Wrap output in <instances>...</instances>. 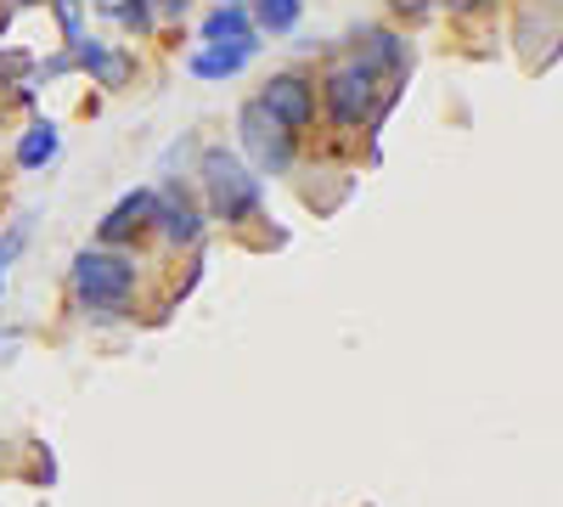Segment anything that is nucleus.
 <instances>
[{
    "instance_id": "2eb2a0df",
    "label": "nucleus",
    "mask_w": 563,
    "mask_h": 507,
    "mask_svg": "<svg viewBox=\"0 0 563 507\" xmlns=\"http://www.w3.org/2000/svg\"><path fill=\"white\" fill-rule=\"evenodd\" d=\"M29 243V220H18L7 238H0V288H7V271H12V260H18V249Z\"/></svg>"
},
{
    "instance_id": "4468645a",
    "label": "nucleus",
    "mask_w": 563,
    "mask_h": 507,
    "mask_svg": "<svg viewBox=\"0 0 563 507\" xmlns=\"http://www.w3.org/2000/svg\"><path fill=\"white\" fill-rule=\"evenodd\" d=\"M52 12H57V23H63V45L85 40V0H52Z\"/></svg>"
},
{
    "instance_id": "423d86ee",
    "label": "nucleus",
    "mask_w": 563,
    "mask_h": 507,
    "mask_svg": "<svg viewBox=\"0 0 563 507\" xmlns=\"http://www.w3.org/2000/svg\"><path fill=\"white\" fill-rule=\"evenodd\" d=\"M153 225L175 243V249H192L203 238V203L180 187V180H169V187L153 192Z\"/></svg>"
},
{
    "instance_id": "39448f33",
    "label": "nucleus",
    "mask_w": 563,
    "mask_h": 507,
    "mask_svg": "<svg viewBox=\"0 0 563 507\" xmlns=\"http://www.w3.org/2000/svg\"><path fill=\"white\" fill-rule=\"evenodd\" d=\"M254 102H260L282 130H288V135H299V130H310V119H316V85H310L305 74H276Z\"/></svg>"
},
{
    "instance_id": "f03ea898",
    "label": "nucleus",
    "mask_w": 563,
    "mask_h": 507,
    "mask_svg": "<svg viewBox=\"0 0 563 507\" xmlns=\"http://www.w3.org/2000/svg\"><path fill=\"white\" fill-rule=\"evenodd\" d=\"M68 288L85 310L97 316H119L135 294V260L119 254V249H79L74 254V271H68Z\"/></svg>"
},
{
    "instance_id": "7ed1b4c3",
    "label": "nucleus",
    "mask_w": 563,
    "mask_h": 507,
    "mask_svg": "<svg viewBox=\"0 0 563 507\" xmlns=\"http://www.w3.org/2000/svg\"><path fill=\"white\" fill-rule=\"evenodd\" d=\"M378 79H384V68L372 63V57H344L333 74H327V113H333V124L339 130H361V124H372L384 113V102H378Z\"/></svg>"
},
{
    "instance_id": "0eeeda50",
    "label": "nucleus",
    "mask_w": 563,
    "mask_h": 507,
    "mask_svg": "<svg viewBox=\"0 0 563 507\" xmlns=\"http://www.w3.org/2000/svg\"><path fill=\"white\" fill-rule=\"evenodd\" d=\"M254 57H260V40L249 34V40H225V45H198L186 68H192L198 79H209V85H225V79H238Z\"/></svg>"
},
{
    "instance_id": "1a4fd4ad",
    "label": "nucleus",
    "mask_w": 563,
    "mask_h": 507,
    "mask_svg": "<svg viewBox=\"0 0 563 507\" xmlns=\"http://www.w3.org/2000/svg\"><path fill=\"white\" fill-rule=\"evenodd\" d=\"M63 52H68L74 68H85L97 85H124V74H130V57L124 52H108L102 40H74V45H63Z\"/></svg>"
},
{
    "instance_id": "9b49d317",
    "label": "nucleus",
    "mask_w": 563,
    "mask_h": 507,
    "mask_svg": "<svg viewBox=\"0 0 563 507\" xmlns=\"http://www.w3.org/2000/svg\"><path fill=\"white\" fill-rule=\"evenodd\" d=\"M57 147H63L57 124H52V119H34V124L18 135V169H45V164L57 158Z\"/></svg>"
},
{
    "instance_id": "9d476101",
    "label": "nucleus",
    "mask_w": 563,
    "mask_h": 507,
    "mask_svg": "<svg viewBox=\"0 0 563 507\" xmlns=\"http://www.w3.org/2000/svg\"><path fill=\"white\" fill-rule=\"evenodd\" d=\"M203 45H225V40H249L254 34V12H249V0H220V7L203 18Z\"/></svg>"
},
{
    "instance_id": "f257e3e1",
    "label": "nucleus",
    "mask_w": 563,
    "mask_h": 507,
    "mask_svg": "<svg viewBox=\"0 0 563 507\" xmlns=\"http://www.w3.org/2000/svg\"><path fill=\"white\" fill-rule=\"evenodd\" d=\"M198 175H203V214H214V220H225V225H249V220H260V209H265V187H260V175L231 153V147H203V164H198Z\"/></svg>"
},
{
    "instance_id": "20e7f679",
    "label": "nucleus",
    "mask_w": 563,
    "mask_h": 507,
    "mask_svg": "<svg viewBox=\"0 0 563 507\" xmlns=\"http://www.w3.org/2000/svg\"><path fill=\"white\" fill-rule=\"evenodd\" d=\"M238 135H243V153H249V169H254V175H288V169H294L299 135H288L260 102H243Z\"/></svg>"
},
{
    "instance_id": "f8f14e48",
    "label": "nucleus",
    "mask_w": 563,
    "mask_h": 507,
    "mask_svg": "<svg viewBox=\"0 0 563 507\" xmlns=\"http://www.w3.org/2000/svg\"><path fill=\"white\" fill-rule=\"evenodd\" d=\"M254 23L260 29H271V34H288V29H299V18H305V0H254Z\"/></svg>"
},
{
    "instance_id": "a211bd4d",
    "label": "nucleus",
    "mask_w": 563,
    "mask_h": 507,
    "mask_svg": "<svg viewBox=\"0 0 563 507\" xmlns=\"http://www.w3.org/2000/svg\"><path fill=\"white\" fill-rule=\"evenodd\" d=\"M445 7H456V12H474V7H485V0H445Z\"/></svg>"
},
{
    "instance_id": "ddd939ff",
    "label": "nucleus",
    "mask_w": 563,
    "mask_h": 507,
    "mask_svg": "<svg viewBox=\"0 0 563 507\" xmlns=\"http://www.w3.org/2000/svg\"><path fill=\"white\" fill-rule=\"evenodd\" d=\"M124 29H135V34H153V23H158V12H153V0H113L108 7Z\"/></svg>"
},
{
    "instance_id": "dca6fc26",
    "label": "nucleus",
    "mask_w": 563,
    "mask_h": 507,
    "mask_svg": "<svg viewBox=\"0 0 563 507\" xmlns=\"http://www.w3.org/2000/svg\"><path fill=\"white\" fill-rule=\"evenodd\" d=\"M186 7H192V0H158L153 12H169V18H175V12H186Z\"/></svg>"
},
{
    "instance_id": "6e6552de",
    "label": "nucleus",
    "mask_w": 563,
    "mask_h": 507,
    "mask_svg": "<svg viewBox=\"0 0 563 507\" xmlns=\"http://www.w3.org/2000/svg\"><path fill=\"white\" fill-rule=\"evenodd\" d=\"M141 225H153V187H135V192H124L108 214H102V225H97V238H102V249H113V243H130Z\"/></svg>"
},
{
    "instance_id": "f3484780",
    "label": "nucleus",
    "mask_w": 563,
    "mask_h": 507,
    "mask_svg": "<svg viewBox=\"0 0 563 507\" xmlns=\"http://www.w3.org/2000/svg\"><path fill=\"white\" fill-rule=\"evenodd\" d=\"M389 7H400V12H422L429 0H389Z\"/></svg>"
}]
</instances>
